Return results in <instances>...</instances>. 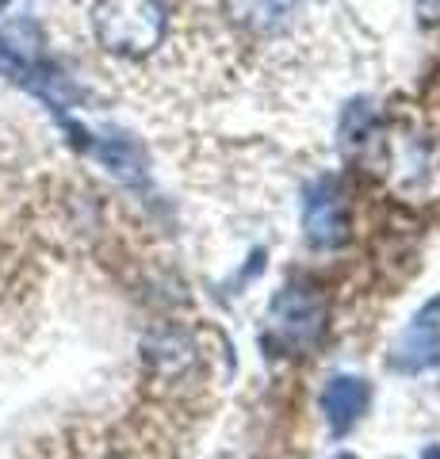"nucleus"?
I'll list each match as a JSON object with an SVG mask.
<instances>
[{"mask_svg": "<svg viewBox=\"0 0 440 459\" xmlns=\"http://www.w3.org/2000/svg\"><path fill=\"white\" fill-rule=\"evenodd\" d=\"M436 360H440V295H433L410 318L399 344H394V368H402V371L429 368Z\"/></svg>", "mask_w": 440, "mask_h": 459, "instance_id": "4", "label": "nucleus"}, {"mask_svg": "<svg viewBox=\"0 0 440 459\" xmlns=\"http://www.w3.org/2000/svg\"><path fill=\"white\" fill-rule=\"evenodd\" d=\"M92 153L116 172L119 180H142L146 177V153L138 150V142H131L126 134H116V138H100L92 142Z\"/></svg>", "mask_w": 440, "mask_h": 459, "instance_id": "8", "label": "nucleus"}, {"mask_svg": "<svg viewBox=\"0 0 440 459\" xmlns=\"http://www.w3.org/2000/svg\"><path fill=\"white\" fill-rule=\"evenodd\" d=\"M337 459H357V455H337Z\"/></svg>", "mask_w": 440, "mask_h": 459, "instance_id": "10", "label": "nucleus"}, {"mask_svg": "<svg viewBox=\"0 0 440 459\" xmlns=\"http://www.w3.org/2000/svg\"><path fill=\"white\" fill-rule=\"evenodd\" d=\"M418 20L436 27L440 23V0H418Z\"/></svg>", "mask_w": 440, "mask_h": 459, "instance_id": "9", "label": "nucleus"}, {"mask_svg": "<svg viewBox=\"0 0 440 459\" xmlns=\"http://www.w3.org/2000/svg\"><path fill=\"white\" fill-rule=\"evenodd\" d=\"M303 230L306 241L318 249H337L349 241V207L345 192L333 177H322L303 195Z\"/></svg>", "mask_w": 440, "mask_h": 459, "instance_id": "3", "label": "nucleus"}, {"mask_svg": "<svg viewBox=\"0 0 440 459\" xmlns=\"http://www.w3.org/2000/svg\"><path fill=\"white\" fill-rule=\"evenodd\" d=\"M367 402H372V386H367V379L333 376L322 391V413H325V421H330L333 433L341 437L367 413Z\"/></svg>", "mask_w": 440, "mask_h": 459, "instance_id": "5", "label": "nucleus"}, {"mask_svg": "<svg viewBox=\"0 0 440 459\" xmlns=\"http://www.w3.org/2000/svg\"><path fill=\"white\" fill-rule=\"evenodd\" d=\"M272 337L283 349H315L325 333V299L310 283H288L272 299Z\"/></svg>", "mask_w": 440, "mask_h": 459, "instance_id": "2", "label": "nucleus"}, {"mask_svg": "<svg viewBox=\"0 0 440 459\" xmlns=\"http://www.w3.org/2000/svg\"><path fill=\"white\" fill-rule=\"evenodd\" d=\"M222 12L249 35H280L299 16V0H222Z\"/></svg>", "mask_w": 440, "mask_h": 459, "instance_id": "6", "label": "nucleus"}, {"mask_svg": "<svg viewBox=\"0 0 440 459\" xmlns=\"http://www.w3.org/2000/svg\"><path fill=\"white\" fill-rule=\"evenodd\" d=\"M142 356H146L153 376L177 379L195 364V344L180 329H158V333H150L146 344H142Z\"/></svg>", "mask_w": 440, "mask_h": 459, "instance_id": "7", "label": "nucleus"}, {"mask_svg": "<svg viewBox=\"0 0 440 459\" xmlns=\"http://www.w3.org/2000/svg\"><path fill=\"white\" fill-rule=\"evenodd\" d=\"M168 12L161 0H96V42L116 57H146L161 47Z\"/></svg>", "mask_w": 440, "mask_h": 459, "instance_id": "1", "label": "nucleus"}, {"mask_svg": "<svg viewBox=\"0 0 440 459\" xmlns=\"http://www.w3.org/2000/svg\"><path fill=\"white\" fill-rule=\"evenodd\" d=\"M4 4H8V0H0V12H4Z\"/></svg>", "mask_w": 440, "mask_h": 459, "instance_id": "11", "label": "nucleus"}]
</instances>
